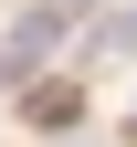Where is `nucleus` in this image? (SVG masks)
Here are the masks:
<instances>
[{"label": "nucleus", "instance_id": "f257e3e1", "mask_svg": "<svg viewBox=\"0 0 137 147\" xmlns=\"http://www.w3.org/2000/svg\"><path fill=\"white\" fill-rule=\"evenodd\" d=\"M63 32H74V11H63V0H42V11H21V21H11V42H0V84H21V74L42 63V53L63 42Z\"/></svg>", "mask_w": 137, "mask_h": 147}, {"label": "nucleus", "instance_id": "f03ea898", "mask_svg": "<svg viewBox=\"0 0 137 147\" xmlns=\"http://www.w3.org/2000/svg\"><path fill=\"white\" fill-rule=\"evenodd\" d=\"M32 126H85V84H32Z\"/></svg>", "mask_w": 137, "mask_h": 147}, {"label": "nucleus", "instance_id": "7ed1b4c3", "mask_svg": "<svg viewBox=\"0 0 137 147\" xmlns=\"http://www.w3.org/2000/svg\"><path fill=\"white\" fill-rule=\"evenodd\" d=\"M106 42H116V53H137V0H127V11L106 21Z\"/></svg>", "mask_w": 137, "mask_h": 147}, {"label": "nucleus", "instance_id": "20e7f679", "mask_svg": "<svg viewBox=\"0 0 137 147\" xmlns=\"http://www.w3.org/2000/svg\"><path fill=\"white\" fill-rule=\"evenodd\" d=\"M74 11H95V0H74Z\"/></svg>", "mask_w": 137, "mask_h": 147}]
</instances>
